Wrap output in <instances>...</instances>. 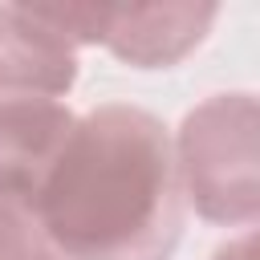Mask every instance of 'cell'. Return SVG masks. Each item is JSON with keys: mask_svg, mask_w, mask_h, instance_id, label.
<instances>
[{"mask_svg": "<svg viewBox=\"0 0 260 260\" xmlns=\"http://www.w3.org/2000/svg\"><path fill=\"white\" fill-rule=\"evenodd\" d=\"M28 211L65 260H171L187 219L171 130L126 102L77 114Z\"/></svg>", "mask_w": 260, "mask_h": 260, "instance_id": "1", "label": "cell"}, {"mask_svg": "<svg viewBox=\"0 0 260 260\" xmlns=\"http://www.w3.org/2000/svg\"><path fill=\"white\" fill-rule=\"evenodd\" d=\"M183 203L215 228H256L260 114L252 89H223L191 106L171 134Z\"/></svg>", "mask_w": 260, "mask_h": 260, "instance_id": "2", "label": "cell"}, {"mask_svg": "<svg viewBox=\"0 0 260 260\" xmlns=\"http://www.w3.org/2000/svg\"><path fill=\"white\" fill-rule=\"evenodd\" d=\"M77 49L102 45L130 69H175L215 28L219 4H32Z\"/></svg>", "mask_w": 260, "mask_h": 260, "instance_id": "3", "label": "cell"}, {"mask_svg": "<svg viewBox=\"0 0 260 260\" xmlns=\"http://www.w3.org/2000/svg\"><path fill=\"white\" fill-rule=\"evenodd\" d=\"M81 77V49L37 16L32 4H0V102L69 98Z\"/></svg>", "mask_w": 260, "mask_h": 260, "instance_id": "4", "label": "cell"}, {"mask_svg": "<svg viewBox=\"0 0 260 260\" xmlns=\"http://www.w3.org/2000/svg\"><path fill=\"white\" fill-rule=\"evenodd\" d=\"M73 118V106L61 98L0 102V203L32 207Z\"/></svg>", "mask_w": 260, "mask_h": 260, "instance_id": "5", "label": "cell"}, {"mask_svg": "<svg viewBox=\"0 0 260 260\" xmlns=\"http://www.w3.org/2000/svg\"><path fill=\"white\" fill-rule=\"evenodd\" d=\"M0 260H65L28 207L0 203Z\"/></svg>", "mask_w": 260, "mask_h": 260, "instance_id": "6", "label": "cell"}, {"mask_svg": "<svg viewBox=\"0 0 260 260\" xmlns=\"http://www.w3.org/2000/svg\"><path fill=\"white\" fill-rule=\"evenodd\" d=\"M211 260H256V232L248 228V232L228 236V240L211 252Z\"/></svg>", "mask_w": 260, "mask_h": 260, "instance_id": "7", "label": "cell"}]
</instances>
